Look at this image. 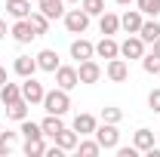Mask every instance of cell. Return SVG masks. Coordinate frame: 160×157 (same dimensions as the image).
Here are the masks:
<instances>
[{"label":"cell","instance_id":"1","mask_svg":"<svg viewBox=\"0 0 160 157\" xmlns=\"http://www.w3.org/2000/svg\"><path fill=\"white\" fill-rule=\"evenodd\" d=\"M43 108H46V114H68V108H71V99H68V89H62V86H56V89H49L46 96H43V102H40Z\"/></svg>","mask_w":160,"mask_h":157},{"label":"cell","instance_id":"2","mask_svg":"<svg viewBox=\"0 0 160 157\" xmlns=\"http://www.w3.org/2000/svg\"><path fill=\"white\" fill-rule=\"evenodd\" d=\"M96 142L102 145V151H114L120 145V129H117V123H105L102 120V126H96Z\"/></svg>","mask_w":160,"mask_h":157},{"label":"cell","instance_id":"3","mask_svg":"<svg viewBox=\"0 0 160 157\" xmlns=\"http://www.w3.org/2000/svg\"><path fill=\"white\" fill-rule=\"evenodd\" d=\"M62 19H65V28H68L71 34H83V31L89 28V16H86L80 6H77V9H65Z\"/></svg>","mask_w":160,"mask_h":157},{"label":"cell","instance_id":"4","mask_svg":"<svg viewBox=\"0 0 160 157\" xmlns=\"http://www.w3.org/2000/svg\"><path fill=\"white\" fill-rule=\"evenodd\" d=\"M120 56H123V59H142V56H145V40L139 37V34H129V37L123 40V43H120Z\"/></svg>","mask_w":160,"mask_h":157},{"label":"cell","instance_id":"5","mask_svg":"<svg viewBox=\"0 0 160 157\" xmlns=\"http://www.w3.org/2000/svg\"><path fill=\"white\" fill-rule=\"evenodd\" d=\"M43 96H46L43 83L34 80V77H25V83H22V99H25L28 105H37V102H43Z\"/></svg>","mask_w":160,"mask_h":157},{"label":"cell","instance_id":"6","mask_svg":"<svg viewBox=\"0 0 160 157\" xmlns=\"http://www.w3.org/2000/svg\"><path fill=\"white\" fill-rule=\"evenodd\" d=\"M9 34H12V40H16V43H31V40L37 37L34 25H31L28 19H16V25L9 28Z\"/></svg>","mask_w":160,"mask_h":157},{"label":"cell","instance_id":"7","mask_svg":"<svg viewBox=\"0 0 160 157\" xmlns=\"http://www.w3.org/2000/svg\"><path fill=\"white\" fill-rule=\"evenodd\" d=\"M77 77H80V83H99V80H102V65H99V62H92V59L80 62Z\"/></svg>","mask_w":160,"mask_h":157},{"label":"cell","instance_id":"8","mask_svg":"<svg viewBox=\"0 0 160 157\" xmlns=\"http://www.w3.org/2000/svg\"><path fill=\"white\" fill-rule=\"evenodd\" d=\"M56 83H59L62 89H74V86L80 83L77 68H71V65H59V68H56Z\"/></svg>","mask_w":160,"mask_h":157},{"label":"cell","instance_id":"9","mask_svg":"<svg viewBox=\"0 0 160 157\" xmlns=\"http://www.w3.org/2000/svg\"><path fill=\"white\" fill-rule=\"evenodd\" d=\"M105 74H108V80H114V83H123V80L129 77V65H126V59H108Z\"/></svg>","mask_w":160,"mask_h":157},{"label":"cell","instance_id":"10","mask_svg":"<svg viewBox=\"0 0 160 157\" xmlns=\"http://www.w3.org/2000/svg\"><path fill=\"white\" fill-rule=\"evenodd\" d=\"M142 22H145V16H142V9H126V13L120 16V28H123L126 34H139Z\"/></svg>","mask_w":160,"mask_h":157},{"label":"cell","instance_id":"11","mask_svg":"<svg viewBox=\"0 0 160 157\" xmlns=\"http://www.w3.org/2000/svg\"><path fill=\"white\" fill-rule=\"evenodd\" d=\"M34 59H37V68H40V71H49V74H56V68L62 65V62H59V53H56V49H40Z\"/></svg>","mask_w":160,"mask_h":157},{"label":"cell","instance_id":"12","mask_svg":"<svg viewBox=\"0 0 160 157\" xmlns=\"http://www.w3.org/2000/svg\"><path fill=\"white\" fill-rule=\"evenodd\" d=\"M37 9L46 16V19H62L65 16V0H37Z\"/></svg>","mask_w":160,"mask_h":157},{"label":"cell","instance_id":"13","mask_svg":"<svg viewBox=\"0 0 160 157\" xmlns=\"http://www.w3.org/2000/svg\"><path fill=\"white\" fill-rule=\"evenodd\" d=\"M92 56H96V46H92L89 40L77 37L74 43H71V59H77V62H86V59H92Z\"/></svg>","mask_w":160,"mask_h":157},{"label":"cell","instance_id":"14","mask_svg":"<svg viewBox=\"0 0 160 157\" xmlns=\"http://www.w3.org/2000/svg\"><path fill=\"white\" fill-rule=\"evenodd\" d=\"M96 56H102V59H117L120 56V43L114 37H102L99 43H96Z\"/></svg>","mask_w":160,"mask_h":157},{"label":"cell","instance_id":"15","mask_svg":"<svg viewBox=\"0 0 160 157\" xmlns=\"http://www.w3.org/2000/svg\"><path fill=\"white\" fill-rule=\"evenodd\" d=\"M96 126H99V123H96V117H92V114H77L71 129H74L77 136H92V133H96Z\"/></svg>","mask_w":160,"mask_h":157},{"label":"cell","instance_id":"16","mask_svg":"<svg viewBox=\"0 0 160 157\" xmlns=\"http://www.w3.org/2000/svg\"><path fill=\"white\" fill-rule=\"evenodd\" d=\"M12 71L25 80V77H34V71H40V68H37V59H31V56H19L16 65H12Z\"/></svg>","mask_w":160,"mask_h":157},{"label":"cell","instance_id":"17","mask_svg":"<svg viewBox=\"0 0 160 157\" xmlns=\"http://www.w3.org/2000/svg\"><path fill=\"white\" fill-rule=\"evenodd\" d=\"M99 31L105 34V37H114L120 31V16H114V13H102L99 16Z\"/></svg>","mask_w":160,"mask_h":157},{"label":"cell","instance_id":"18","mask_svg":"<svg viewBox=\"0 0 160 157\" xmlns=\"http://www.w3.org/2000/svg\"><path fill=\"white\" fill-rule=\"evenodd\" d=\"M40 129H43V136L56 139L62 129H65V123H62V117H59V114H46V117L40 120Z\"/></svg>","mask_w":160,"mask_h":157},{"label":"cell","instance_id":"19","mask_svg":"<svg viewBox=\"0 0 160 157\" xmlns=\"http://www.w3.org/2000/svg\"><path fill=\"white\" fill-rule=\"evenodd\" d=\"M6 13L12 19H28L31 16V0H6Z\"/></svg>","mask_w":160,"mask_h":157},{"label":"cell","instance_id":"20","mask_svg":"<svg viewBox=\"0 0 160 157\" xmlns=\"http://www.w3.org/2000/svg\"><path fill=\"white\" fill-rule=\"evenodd\" d=\"M139 37L145 40V43H154V40L160 37V22L157 19H145L142 28H139Z\"/></svg>","mask_w":160,"mask_h":157},{"label":"cell","instance_id":"21","mask_svg":"<svg viewBox=\"0 0 160 157\" xmlns=\"http://www.w3.org/2000/svg\"><path fill=\"white\" fill-rule=\"evenodd\" d=\"M19 99H22V83H9V80H6V83L0 86V102H3V105H12V102H19Z\"/></svg>","mask_w":160,"mask_h":157},{"label":"cell","instance_id":"22","mask_svg":"<svg viewBox=\"0 0 160 157\" xmlns=\"http://www.w3.org/2000/svg\"><path fill=\"white\" fill-rule=\"evenodd\" d=\"M132 145H136L139 151H145V154H148V151L154 148V133H151V129H145V126H142V129H136V136H132Z\"/></svg>","mask_w":160,"mask_h":157},{"label":"cell","instance_id":"23","mask_svg":"<svg viewBox=\"0 0 160 157\" xmlns=\"http://www.w3.org/2000/svg\"><path fill=\"white\" fill-rule=\"evenodd\" d=\"M77 142H80V136L74 133V129H68V126L56 136V145H59L62 151H74V148H77Z\"/></svg>","mask_w":160,"mask_h":157},{"label":"cell","instance_id":"24","mask_svg":"<svg viewBox=\"0 0 160 157\" xmlns=\"http://www.w3.org/2000/svg\"><path fill=\"white\" fill-rule=\"evenodd\" d=\"M6 117L9 120H25L28 117V102H25V99H19V102H12V105H6Z\"/></svg>","mask_w":160,"mask_h":157},{"label":"cell","instance_id":"25","mask_svg":"<svg viewBox=\"0 0 160 157\" xmlns=\"http://www.w3.org/2000/svg\"><path fill=\"white\" fill-rule=\"evenodd\" d=\"M28 22H31V25H34V31H37V37H43V34H46V31H49V19H46V16H43V13H34V9H31V16H28Z\"/></svg>","mask_w":160,"mask_h":157},{"label":"cell","instance_id":"26","mask_svg":"<svg viewBox=\"0 0 160 157\" xmlns=\"http://www.w3.org/2000/svg\"><path fill=\"white\" fill-rule=\"evenodd\" d=\"M142 9V16H148V19H160V0H136Z\"/></svg>","mask_w":160,"mask_h":157},{"label":"cell","instance_id":"27","mask_svg":"<svg viewBox=\"0 0 160 157\" xmlns=\"http://www.w3.org/2000/svg\"><path fill=\"white\" fill-rule=\"evenodd\" d=\"M25 154H28V157H40V154H46L43 136H40V139H25Z\"/></svg>","mask_w":160,"mask_h":157},{"label":"cell","instance_id":"28","mask_svg":"<svg viewBox=\"0 0 160 157\" xmlns=\"http://www.w3.org/2000/svg\"><path fill=\"white\" fill-rule=\"evenodd\" d=\"M80 9L92 19V16H102L105 13V0H80Z\"/></svg>","mask_w":160,"mask_h":157},{"label":"cell","instance_id":"29","mask_svg":"<svg viewBox=\"0 0 160 157\" xmlns=\"http://www.w3.org/2000/svg\"><path fill=\"white\" fill-rule=\"evenodd\" d=\"M22 136H25V139H40L43 129H40V123H34V120L25 117V120H22Z\"/></svg>","mask_w":160,"mask_h":157},{"label":"cell","instance_id":"30","mask_svg":"<svg viewBox=\"0 0 160 157\" xmlns=\"http://www.w3.org/2000/svg\"><path fill=\"white\" fill-rule=\"evenodd\" d=\"M77 151H80V157H99L102 145L99 142H77Z\"/></svg>","mask_w":160,"mask_h":157},{"label":"cell","instance_id":"31","mask_svg":"<svg viewBox=\"0 0 160 157\" xmlns=\"http://www.w3.org/2000/svg\"><path fill=\"white\" fill-rule=\"evenodd\" d=\"M142 68H145V74H160V56H142Z\"/></svg>","mask_w":160,"mask_h":157},{"label":"cell","instance_id":"32","mask_svg":"<svg viewBox=\"0 0 160 157\" xmlns=\"http://www.w3.org/2000/svg\"><path fill=\"white\" fill-rule=\"evenodd\" d=\"M102 120H105V123H120V120H123V111L114 108V105H108V108H102Z\"/></svg>","mask_w":160,"mask_h":157},{"label":"cell","instance_id":"33","mask_svg":"<svg viewBox=\"0 0 160 157\" xmlns=\"http://www.w3.org/2000/svg\"><path fill=\"white\" fill-rule=\"evenodd\" d=\"M12 145H16V133H0V157L9 154Z\"/></svg>","mask_w":160,"mask_h":157},{"label":"cell","instance_id":"34","mask_svg":"<svg viewBox=\"0 0 160 157\" xmlns=\"http://www.w3.org/2000/svg\"><path fill=\"white\" fill-rule=\"evenodd\" d=\"M148 108L160 114V89H151V93H148Z\"/></svg>","mask_w":160,"mask_h":157},{"label":"cell","instance_id":"35","mask_svg":"<svg viewBox=\"0 0 160 157\" xmlns=\"http://www.w3.org/2000/svg\"><path fill=\"white\" fill-rule=\"evenodd\" d=\"M114 151H117V157H136V154H139V148H136V145H132V148H120V145H117Z\"/></svg>","mask_w":160,"mask_h":157},{"label":"cell","instance_id":"36","mask_svg":"<svg viewBox=\"0 0 160 157\" xmlns=\"http://www.w3.org/2000/svg\"><path fill=\"white\" fill-rule=\"evenodd\" d=\"M151 46H154V49H151V53H154V56H160V37L154 40V43H151Z\"/></svg>","mask_w":160,"mask_h":157},{"label":"cell","instance_id":"37","mask_svg":"<svg viewBox=\"0 0 160 157\" xmlns=\"http://www.w3.org/2000/svg\"><path fill=\"white\" fill-rule=\"evenodd\" d=\"M3 37H6V22L0 19V40H3Z\"/></svg>","mask_w":160,"mask_h":157},{"label":"cell","instance_id":"38","mask_svg":"<svg viewBox=\"0 0 160 157\" xmlns=\"http://www.w3.org/2000/svg\"><path fill=\"white\" fill-rule=\"evenodd\" d=\"M6 83V68H0V86Z\"/></svg>","mask_w":160,"mask_h":157},{"label":"cell","instance_id":"39","mask_svg":"<svg viewBox=\"0 0 160 157\" xmlns=\"http://www.w3.org/2000/svg\"><path fill=\"white\" fill-rule=\"evenodd\" d=\"M117 3H120V6H129V3H132V0H117Z\"/></svg>","mask_w":160,"mask_h":157},{"label":"cell","instance_id":"40","mask_svg":"<svg viewBox=\"0 0 160 157\" xmlns=\"http://www.w3.org/2000/svg\"><path fill=\"white\" fill-rule=\"evenodd\" d=\"M65 3H80V0H65Z\"/></svg>","mask_w":160,"mask_h":157},{"label":"cell","instance_id":"41","mask_svg":"<svg viewBox=\"0 0 160 157\" xmlns=\"http://www.w3.org/2000/svg\"><path fill=\"white\" fill-rule=\"evenodd\" d=\"M0 133H3V123H0Z\"/></svg>","mask_w":160,"mask_h":157}]
</instances>
